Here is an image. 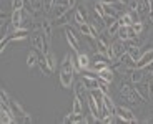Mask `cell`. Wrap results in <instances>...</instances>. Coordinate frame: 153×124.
I'll use <instances>...</instances> for the list:
<instances>
[{
    "mask_svg": "<svg viewBox=\"0 0 153 124\" xmlns=\"http://www.w3.org/2000/svg\"><path fill=\"white\" fill-rule=\"evenodd\" d=\"M120 94L123 96V99L128 103H131V104H142L145 99L138 94V91L135 90V88H131L128 83H122L120 84Z\"/></svg>",
    "mask_w": 153,
    "mask_h": 124,
    "instance_id": "obj_1",
    "label": "cell"
},
{
    "mask_svg": "<svg viewBox=\"0 0 153 124\" xmlns=\"http://www.w3.org/2000/svg\"><path fill=\"white\" fill-rule=\"evenodd\" d=\"M30 43L37 51L43 53V55H47V53L50 51V48L47 46V40H45L43 32H33V35L30 37Z\"/></svg>",
    "mask_w": 153,
    "mask_h": 124,
    "instance_id": "obj_2",
    "label": "cell"
},
{
    "mask_svg": "<svg viewBox=\"0 0 153 124\" xmlns=\"http://www.w3.org/2000/svg\"><path fill=\"white\" fill-rule=\"evenodd\" d=\"M63 33H65L67 43L70 45V48L75 53H78V50H80V35H76V32L73 30V28H70V26H65V28H63Z\"/></svg>",
    "mask_w": 153,
    "mask_h": 124,
    "instance_id": "obj_3",
    "label": "cell"
},
{
    "mask_svg": "<svg viewBox=\"0 0 153 124\" xmlns=\"http://www.w3.org/2000/svg\"><path fill=\"white\" fill-rule=\"evenodd\" d=\"M115 116L118 117L120 121H123V123H130V124H135L138 121L137 116L128 108H125V106H117V114Z\"/></svg>",
    "mask_w": 153,
    "mask_h": 124,
    "instance_id": "obj_4",
    "label": "cell"
},
{
    "mask_svg": "<svg viewBox=\"0 0 153 124\" xmlns=\"http://www.w3.org/2000/svg\"><path fill=\"white\" fill-rule=\"evenodd\" d=\"M42 32H43V35H45L47 46L50 48V45H52V37H53V20L43 18L42 20Z\"/></svg>",
    "mask_w": 153,
    "mask_h": 124,
    "instance_id": "obj_5",
    "label": "cell"
},
{
    "mask_svg": "<svg viewBox=\"0 0 153 124\" xmlns=\"http://www.w3.org/2000/svg\"><path fill=\"white\" fill-rule=\"evenodd\" d=\"M135 90L138 91V94L142 96L143 99H148L150 98V91H152V79H145V81H142V83H138L137 86H135Z\"/></svg>",
    "mask_w": 153,
    "mask_h": 124,
    "instance_id": "obj_6",
    "label": "cell"
},
{
    "mask_svg": "<svg viewBox=\"0 0 153 124\" xmlns=\"http://www.w3.org/2000/svg\"><path fill=\"white\" fill-rule=\"evenodd\" d=\"M88 66H90V58H88V55H85V53H76L75 56V68H76V73L80 71V70H88Z\"/></svg>",
    "mask_w": 153,
    "mask_h": 124,
    "instance_id": "obj_7",
    "label": "cell"
},
{
    "mask_svg": "<svg viewBox=\"0 0 153 124\" xmlns=\"http://www.w3.org/2000/svg\"><path fill=\"white\" fill-rule=\"evenodd\" d=\"M23 22H25V17H23V10H13V12H12L10 25H12V28H13V30L20 28Z\"/></svg>",
    "mask_w": 153,
    "mask_h": 124,
    "instance_id": "obj_8",
    "label": "cell"
},
{
    "mask_svg": "<svg viewBox=\"0 0 153 124\" xmlns=\"http://www.w3.org/2000/svg\"><path fill=\"white\" fill-rule=\"evenodd\" d=\"M153 61V48L146 50L145 53H142V58L137 61V68H140V70H145L146 65H150Z\"/></svg>",
    "mask_w": 153,
    "mask_h": 124,
    "instance_id": "obj_9",
    "label": "cell"
},
{
    "mask_svg": "<svg viewBox=\"0 0 153 124\" xmlns=\"http://www.w3.org/2000/svg\"><path fill=\"white\" fill-rule=\"evenodd\" d=\"M60 84L63 90H70L73 86V73H67V71H60Z\"/></svg>",
    "mask_w": 153,
    "mask_h": 124,
    "instance_id": "obj_10",
    "label": "cell"
},
{
    "mask_svg": "<svg viewBox=\"0 0 153 124\" xmlns=\"http://www.w3.org/2000/svg\"><path fill=\"white\" fill-rule=\"evenodd\" d=\"M111 50H113L115 58H120L123 53L128 50V46H126V41H123V40H120V38H118V40H117L113 45H111Z\"/></svg>",
    "mask_w": 153,
    "mask_h": 124,
    "instance_id": "obj_11",
    "label": "cell"
},
{
    "mask_svg": "<svg viewBox=\"0 0 153 124\" xmlns=\"http://www.w3.org/2000/svg\"><path fill=\"white\" fill-rule=\"evenodd\" d=\"M117 60L122 61V63L125 65V68L128 70V71H131V70H135V68H137V60H133V58L130 56V53H128V51H125V53L122 55V56L117 58Z\"/></svg>",
    "mask_w": 153,
    "mask_h": 124,
    "instance_id": "obj_12",
    "label": "cell"
},
{
    "mask_svg": "<svg viewBox=\"0 0 153 124\" xmlns=\"http://www.w3.org/2000/svg\"><path fill=\"white\" fill-rule=\"evenodd\" d=\"M83 83L85 86L88 88V91L90 90H97V88H100V79L98 76H92V75H83Z\"/></svg>",
    "mask_w": 153,
    "mask_h": 124,
    "instance_id": "obj_13",
    "label": "cell"
},
{
    "mask_svg": "<svg viewBox=\"0 0 153 124\" xmlns=\"http://www.w3.org/2000/svg\"><path fill=\"white\" fill-rule=\"evenodd\" d=\"M87 91H88V88L85 86V83H83V79L82 81H78L75 84V88H73V93L78 96V98L82 99V101H85V99H88V94H87Z\"/></svg>",
    "mask_w": 153,
    "mask_h": 124,
    "instance_id": "obj_14",
    "label": "cell"
},
{
    "mask_svg": "<svg viewBox=\"0 0 153 124\" xmlns=\"http://www.w3.org/2000/svg\"><path fill=\"white\" fill-rule=\"evenodd\" d=\"M67 12H68V7L67 5H63V4H57L53 7V10H52V20H58L60 17H63V15H67Z\"/></svg>",
    "mask_w": 153,
    "mask_h": 124,
    "instance_id": "obj_15",
    "label": "cell"
},
{
    "mask_svg": "<svg viewBox=\"0 0 153 124\" xmlns=\"http://www.w3.org/2000/svg\"><path fill=\"white\" fill-rule=\"evenodd\" d=\"M63 123H72V124H80V123H85V116L82 113H70L63 117Z\"/></svg>",
    "mask_w": 153,
    "mask_h": 124,
    "instance_id": "obj_16",
    "label": "cell"
},
{
    "mask_svg": "<svg viewBox=\"0 0 153 124\" xmlns=\"http://www.w3.org/2000/svg\"><path fill=\"white\" fill-rule=\"evenodd\" d=\"M38 68H40V71H42L45 76H50V75H52V70H50L48 61H47V55H43V53L38 56Z\"/></svg>",
    "mask_w": 153,
    "mask_h": 124,
    "instance_id": "obj_17",
    "label": "cell"
},
{
    "mask_svg": "<svg viewBox=\"0 0 153 124\" xmlns=\"http://www.w3.org/2000/svg\"><path fill=\"white\" fill-rule=\"evenodd\" d=\"M98 79L110 84V83L113 81V70H111L110 66L105 68V70H100V71H98Z\"/></svg>",
    "mask_w": 153,
    "mask_h": 124,
    "instance_id": "obj_18",
    "label": "cell"
},
{
    "mask_svg": "<svg viewBox=\"0 0 153 124\" xmlns=\"http://www.w3.org/2000/svg\"><path fill=\"white\" fill-rule=\"evenodd\" d=\"M10 109L13 111V114L19 116V117H23L25 114H27V111L23 109V106L20 104L19 101H15V99H12V101H10Z\"/></svg>",
    "mask_w": 153,
    "mask_h": 124,
    "instance_id": "obj_19",
    "label": "cell"
},
{
    "mask_svg": "<svg viewBox=\"0 0 153 124\" xmlns=\"http://www.w3.org/2000/svg\"><path fill=\"white\" fill-rule=\"evenodd\" d=\"M131 75H130V79L131 83H135V84H138V83H142L143 79H145V76H143V70H140V68H135V70H131Z\"/></svg>",
    "mask_w": 153,
    "mask_h": 124,
    "instance_id": "obj_20",
    "label": "cell"
},
{
    "mask_svg": "<svg viewBox=\"0 0 153 124\" xmlns=\"http://www.w3.org/2000/svg\"><path fill=\"white\" fill-rule=\"evenodd\" d=\"M126 51L130 53V56L133 58V60H140L142 58V51H140V46L138 45H133V43H128V50Z\"/></svg>",
    "mask_w": 153,
    "mask_h": 124,
    "instance_id": "obj_21",
    "label": "cell"
},
{
    "mask_svg": "<svg viewBox=\"0 0 153 124\" xmlns=\"http://www.w3.org/2000/svg\"><path fill=\"white\" fill-rule=\"evenodd\" d=\"M118 22H120V25H123V26H130L135 23V20H133L130 12H126V13H122V15L118 17Z\"/></svg>",
    "mask_w": 153,
    "mask_h": 124,
    "instance_id": "obj_22",
    "label": "cell"
},
{
    "mask_svg": "<svg viewBox=\"0 0 153 124\" xmlns=\"http://www.w3.org/2000/svg\"><path fill=\"white\" fill-rule=\"evenodd\" d=\"M73 113H83V101H82L76 94H73V104H72Z\"/></svg>",
    "mask_w": 153,
    "mask_h": 124,
    "instance_id": "obj_23",
    "label": "cell"
},
{
    "mask_svg": "<svg viewBox=\"0 0 153 124\" xmlns=\"http://www.w3.org/2000/svg\"><path fill=\"white\" fill-rule=\"evenodd\" d=\"M78 32H80V35H83V37H92V25L88 22L80 23V25H78Z\"/></svg>",
    "mask_w": 153,
    "mask_h": 124,
    "instance_id": "obj_24",
    "label": "cell"
},
{
    "mask_svg": "<svg viewBox=\"0 0 153 124\" xmlns=\"http://www.w3.org/2000/svg\"><path fill=\"white\" fill-rule=\"evenodd\" d=\"M38 65V55L35 51H30L28 53V56H27V66L28 68H33Z\"/></svg>",
    "mask_w": 153,
    "mask_h": 124,
    "instance_id": "obj_25",
    "label": "cell"
},
{
    "mask_svg": "<svg viewBox=\"0 0 153 124\" xmlns=\"http://www.w3.org/2000/svg\"><path fill=\"white\" fill-rule=\"evenodd\" d=\"M47 61H48V66H50V70H52V73L57 70V58H55V55L52 51H48L47 53Z\"/></svg>",
    "mask_w": 153,
    "mask_h": 124,
    "instance_id": "obj_26",
    "label": "cell"
},
{
    "mask_svg": "<svg viewBox=\"0 0 153 124\" xmlns=\"http://www.w3.org/2000/svg\"><path fill=\"white\" fill-rule=\"evenodd\" d=\"M93 10H95V15H98L100 18H103L105 17V8H103V2H102V0H100V2H95Z\"/></svg>",
    "mask_w": 153,
    "mask_h": 124,
    "instance_id": "obj_27",
    "label": "cell"
},
{
    "mask_svg": "<svg viewBox=\"0 0 153 124\" xmlns=\"http://www.w3.org/2000/svg\"><path fill=\"white\" fill-rule=\"evenodd\" d=\"M55 5H57V0H43V12L45 13H52Z\"/></svg>",
    "mask_w": 153,
    "mask_h": 124,
    "instance_id": "obj_28",
    "label": "cell"
},
{
    "mask_svg": "<svg viewBox=\"0 0 153 124\" xmlns=\"http://www.w3.org/2000/svg\"><path fill=\"white\" fill-rule=\"evenodd\" d=\"M117 37L120 38V40H123V41H128L130 40V37H128V26H120V30H118V33H117Z\"/></svg>",
    "mask_w": 153,
    "mask_h": 124,
    "instance_id": "obj_29",
    "label": "cell"
},
{
    "mask_svg": "<svg viewBox=\"0 0 153 124\" xmlns=\"http://www.w3.org/2000/svg\"><path fill=\"white\" fill-rule=\"evenodd\" d=\"M120 26H122V25H120V22H118V20H117V22H113L110 26H107L108 35H110V37H111V35H117V33H118V30H120Z\"/></svg>",
    "mask_w": 153,
    "mask_h": 124,
    "instance_id": "obj_30",
    "label": "cell"
},
{
    "mask_svg": "<svg viewBox=\"0 0 153 124\" xmlns=\"http://www.w3.org/2000/svg\"><path fill=\"white\" fill-rule=\"evenodd\" d=\"M103 4H108V5H111V7H115L118 12H122V8H123V4L120 2V0H102Z\"/></svg>",
    "mask_w": 153,
    "mask_h": 124,
    "instance_id": "obj_31",
    "label": "cell"
},
{
    "mask_svg": "<svg viewBox=\"0 0 153 124\" xmlns=\"http://www.w3.org/2000/svg\"><path fill=\"white\" fill-rule=\"evenodd\" d=\"M0 99H2V104H5V106H10V101H12V98L8 96V93L5 90H2L0 91Z\"/></svg>",
    "mask_w": 153,
    "mask_h": 124,
    "instance_id": "obj_32",
    "label": "cell"
},
{
    "mask_svg": "<svg viewBox=\"0 0 153 124\" xmlns=\"http://www.w3.org/2000/svg\"><path fill=\"white\" fill-rule=\"evenodd\" d=\"M73 22H75L76 25H80V23H85V22H88V20L85 18L83 15H82L80 12L76 10V12H75V15H73Z\"/></svg>",
    "mask_w": 153,
    "mask_h": 124,
    "instance_id": "obj_33",
    "label": "cell"
},
{
    "mask_svg": "<svg viewBox=\"0 0 153 124\" xmlns=\"http://www.w3.org/2000/svg\"><path fill=\"white\" fill-rule=\"evenodd\" d=\"M27 4L25 0H12V8L13 10H23V5Z\"/></svg>",
    "mask_w": 153,
    "mask_h": 124,
    "instance_id": "obj_34",
    "label": "cell"
},
{
    "mask_svg": "<svg viewBox=\"0 0 153 124\" xmlns=\"http://www.w3.org/2000/svg\"><path fill=\"white\" fill-rule=\"evenodd\" d=\"M93 68H95V71L98 73L100 70H105V68H108V61H95V63H93Z\"/></svg>",
    "mask_w": 153,
    "mask_h": 124,
    "instance_id": "obj_35",
    "label": "cell"
},
{
    "mask_svg": "<svg viewBox=\"0 0 153 124\" xmlns=\"http://www.w3.org/2000/svg\"><path fill=\"white\" fill-rule=\"evenodd\" d=\"M100 121L105 123V124H110V123H113V121H115V116H113V114H103V116L100 117Z\"/></svg>",
    "mask_w": 153,
    "mask_h": 124,
    "instance_id": "obj_36",
    "label": "cell"
},
{
    "mask_svg": "<svg viewBox=\"0 0 153 124\" xmlns=\"http://www.w3.org/2000/svg\"><path fill=\"white\" fill-rule=\"evenodd\" d=\"M131 26H133V30L137 32L138 35H142V32H143V23L142 22H135Z\"/></svg>",
    "mask_w": 153,
    "mask_h": 124,
    "instance_id": "obj_37",
    "label": "cell"
},
{
    "mask_svg": "<svg viewBox=\"0 0 153 124\" xmlns=\"http://www.w3.org/2000/svg\"><path fill=\"white\" fill-rule=\"evenodd\" d=\"M118 18H115V17H110V15H105L103 17V22H105V26H110L113 22H117Z\"/></svg>",
    "mask_w": 153,
    "mask_h": 124,
    "instance_id": "obj_38",
    "label": "cell"
},
{
    "mask_svg": "<svg viewBox=\"0 0 153 124\" xmlns=\"http://www.w3.org/2000/svg\"><path fill=\"white\" fill-rule=\"evenodd\" d=\"M76 10L80 12L82 15H83V17H85V18H87V20H88V12H87V7H85V5H80V7L76 8Z\"/></svg>",
    "mask_w": 153,
    "mask_h": 124,
    "instance_id": "obj_39",
    "label": "cell"
},
{
    "mask_svg": "<svg viewBox=\"0 0 153 124\" xmlns=\"http://www.w3.org/2000/svg\"><path fill=\"white\" fill-rule=\"evenodd\" d=\"M65 23H67V17H65V15L60 17L58 20H55V25H57V26H63Z\"/></svg>",
    "mask_w": 153,
    "mask_h": 124,
    "instance_id": "obj_40",
    "label": "cell"
},
{
    "mask_svg": "<svg viewBox=\"0 0 153 124\" xmlns=\"http://www.w3.org/2000/svg\"><path fill=\"white\" fill-rule=\"evenodd\" d=\"M128 5H130V10L131 12H133V10L138 12V0H130V2H128Z\"/></svg>",
    "mask_w": 153,
    "mask_h": 124,
    "instance_id": "obj_41",
    "label": "cell"
},
{
    "mask_svg": "<svg viewBox=\"0 0 153 124\" xmlns=\"http://www.w3.org/2000/svg\"><path fill=\"white\" fill-rule=\"evenodd\" d=\"M20 121H22V123H32V116L27 113V114H25L23 117H20Z\"/></svg>",
    "mask_w": 153,
    "mask_h": 124,
    "instance_id": "obj_42",
    "label": "cell"
},
{
    "mask_svg": "<svg viewBox=\"0 0 153 124\" xmlns=\"http://www.w3.org/2000/svg\"><path fill=\"white\" fill-rule=\"evenodd\" d=\"M76 7V0H68V8L72 10V8Z\"/></svg>",
    "mask_w": 153,
    "mask_h": 124,
    "instance_id": "obj_43",
    "label": "cell"
},
{
    "mask_svg": "<svg viewBox=\"0 0 153 124\" xmlns=\"http://www.w3.org/2000/svg\"><path fill=\"white\" fill-rule=\"evenodd\" d=\"M145 70L150 73V75H152V73H153V61H152L150 65H146V66H145Z\"/></svg>",
    "mask_w": 153,
    "mask_h": 124,
    "instance_id": "obj_44",
    "label": "cell"
},
{
    "mask_svg": "<svg viewBox=\"0 0 153 124\" xmlns=\"http://www.w3.org/2000/svg\"><path fill=\"white\" fill-rule=\"evenodd\" d=\"M148 18H150V22L153 23V10H150V13H148Z\"/></svg>",
    "mask_w": 153,
    "mask_h": 124,
    "instance_id": "obj_45",
    "label": "cell"
},
{
    "mask_svg": "<svg viewBox=\"0 0 153 124\" xmlns=\"http://www.w3.org/2000/svg\"><path fill=\"white\" fill-rule=\"evenodd\" d=\"M120 2H122L123 5H126V4H128V2H130V0H120Z\"/></svg>",
    "mask_w": 153,
    "mask_h": 124,
    "instance_id": "obj_46",
    "label": "cell"
}]
</instances>
